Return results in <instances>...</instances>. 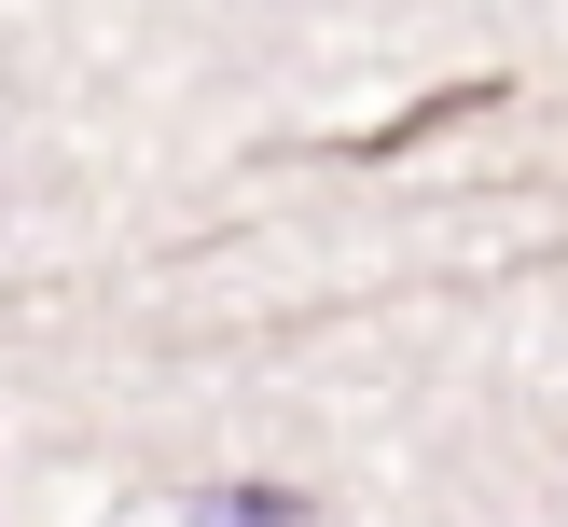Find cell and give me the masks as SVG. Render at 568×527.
I'll return each mask as SVG.
<instances>
[]
</instances>
